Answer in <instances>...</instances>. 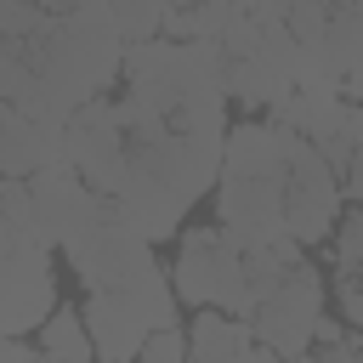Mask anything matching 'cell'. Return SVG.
<instances>
[{"label": "cell", "instance_id": "cell-18", "mask_svg": "<svg viewBox=\"0 0 363 363\" xmlns=\"http://www.w3.org/2000/svg\"><path fill=\"white\" fill-rule=\"evenodd\" d=\"M335 272H363V204H352L335 227Z\"/></svg>", "mask_w": 363, "mask_h": 363}, {"label": "cell", "instance_id": "cell-17", "mask_svg": "<svg viewBox=\"0 0 363 363\" xmlns=\"http://www.w3.org/2000/svg\"><path fill=\"white\" fill-rule=\"evenodd\" d=\"M164 17H170V0H113V23H119L125 45L159 40L164 34Z\"/></svg>", "mask_w": 363, "mask_h": 363}, {"label": "cell", "instance_id": "cell-8", "mask_svg": "<svg viewBox=\"0 0 363 363\" xmlns=\"http://www.w3.org/2000/svg\"><path fill=\"white\" fill-rule=\"evenodd\" d=\"M125 159H130V136H125L119 102H108V96L85 102V108L68 119V164H74L102 199H113V193H119V176H125Z\"/></svg>", "mask_w": 363, "mask_h": 363}, {"label": "cell", "instance_id": "cell-29", "mask_svg": "<svg viewBox=\"0 0 363 363\" xmlns=\"http://www.w3.org/2000/svg\"><path fill=\"white\" fill-rule=\"evenodd\" d=\"M352 6H357V11H363V0H352Z\"/></svg>", "mask_w": 363, "mask_h": 363}, {"label": "cell", "instance_id": "cell-5", "mask_svg": "<svg viewBox=\"0 0 363 363\" xmlns=\"http://www.w3.org/2000/svg\"><path fill=\"white\" fill-rule=\"evenodd\" d=\"M62 255L79 272L85 289H113V284H125V278L153 267V238L125 216V204L96 199L91 216L62 238Z\"/></svg>", "mask_w": 363, "mask_h": 363}, {"label": "cell", "instance_id": "cell-7", "mask_svg": "<svg viewBox=\"0 0 363 363\" xmlns=\"http://www.w3.org/2000/svg\"><path fill=\"white\" fill-rule=\"evenodd\" d=\"M340 216H346V176L323 159L318 142H306L295 153V164H289V210H284V221L306 250H318L323 238H335Z\"/></svg>", "mask_w": 363, "mask_h": 363}, {"label": "cell", "instance_id": "cell-26", "mask_svg": "<svg viewBox=\"0 0 363 363\" xmlns=\"http://www.w3.org/2000/svg\"><path fill=\"white\" fill-rule=\"evenodd\" d=\"M28 6H40V11H74L79 0H28Z\"/></svg>", "mask_w": 363, "mask_h": 363}, {"label": "cell", "instance_id": "cell-22", "mask_svg": "<svg viewBox=\"0 0 363 363\" xmlns=\"http://www.w3.org/2000/svg\"><path fill=\"white\" fill-rule=\"evenodd\" d=\"M0 363H40V346H28L23 335H6V346H0Z\"/></svg>", "mask_w": 363, "mask_h": 363}, {"label": "cell", "instance_id": "cell-16", "mask_svg": "<svg viewBox=\"0 0 363 363\" xmlns=\"http://www.w3.org/2000/svg\"><path fill=\"white\" fill-rule=\"evenodd\" d=\"M318 147H323V159L346 176V164L357 159V147H363V102H346L340 113H335V125L318 136Z\"/></svg>", "mask_w": 363, "mask_h": 363}, {"label": "cell", "instance_id": "cell-6", "mask_svg": "<svg viewBox=\"0 0 363 363\" xmlns=\"http://www.w3.org/2000/svg\"><path fill=\"white\" fill-rule=\"evenodd\" d=\"M323 301H329V289H323V278H318V267L306 261V267H295L289 272V284L284 289H272L261 306H255V340H267L284 363H301L306 352H312V340H318V318H323Z\"/></svg>", "mask_w": 363, "mask_h": 363}, {"label": "cell", "instance_id": "cell-10", "mask_svg": "<svg viewBox=\"0 0 363 363\" xmlns=\"http://www.w3.org/2000/svg\"><path fill=\"white\" fill-rule=\"evenodd\" d=\"M28 199H34V227H40V238L62 250V238L91 216V204H96L102 193H96L74 164H45V170L28 176Z\"/></svg>", "mask_w": 363, "mask_h": 363}, {"label": "cell", "instance_id": "cell-1", "mask_svg": "<svg viewBox=\"0 0 363 363\" xmlns=\"http://www.w3.org/2000/svg\"><path fill=\"white\" fill-rule=\"evenodd\" d=\"M125 79V34L113 0H79L74 11H45L28 34L0 40V102L34 119H74L85 102Z\"/></svg>", "mask_w": 363, "mask_h": 363}, {"label": "cell", "instance_id": "cell-11", "mask_svg": "<svg viewBox=\"0 0 363 363\" xmlns=\"http://www.w3.org/2000/svg\"><path fill=\"white\" fill-rule=\"evenodd\" d=\"M45 164H68V119H34V113L0 102V170L34 176Z\"/></svg>", "mask_w": 363, "mask_h": 363}, {"label": "cell", "instance_id": "cell-9", "mask_svg": "<svg viewBox=\"0 0 363 363\" xmlns=\"http://www.w3.org/2000/svg\"><path fill=\"white\" fill-rule=\"evenodd\" d=\"M289 170H250V176H221L216 182V221L221 227H261V233H289Z\"/></svg>", "mask_w": 363, "mask_h": 363}, {"label": "cell", "instance_id": "cell-14", "mask_svg": "<svg viewBox=\"0 0 363 363\" xmlns=\"http://www.w3.org/2000/svg\"><path fill=\"white\" fill-rule=\"evenodd\" d=\"M323 74L329 79H346L357 62H363V11L352 0H335L329 6V28H323V45H312Z\"/></svg>", "mask_w": 363, "mask_h": 363}, {"label": "cell", "instance_id": "cell-20", "mask_svg": "<svg viewBox=\"0 0 363 363\" xmlns=\"http://www.w3.org/2000/svg\"><path fill=\"white\" fill-rule=\"evenodd\" d=\"M340 318L363 329V272H340Z\"/></svg>", "mask_w": 363, "mask_h": 363}, {"label": "cell", "instance_id": "cell-28", "mask_svg": "<svg viewBox=\"0 0 363 363\" xmlns=\"http://www.w3.org/2000/svg\"><path fill=\"white\" fill-rule=\"evenodd\" d=\"M102 363H136V357H102Z\"/></svg>", "mask_w": 363, "mask_h": 363}, {"label": "cell", "instance_id": "cell-13", "mask_svg": "<svg viewBox=\"0 0 363 363\" xmlns=\"http://www.w3.org/2000/svg\"><path fill=\"white\" fill-rule=\"evenodd\" d=\"M250 340H255V323H250V318H233V312H221V306H199V318H193V329H187L193 363H233Z\"/></svg>", "mask_w": 363, "mask_h": 363}, {"label": "cell", "instance_id": "cell-4", "mask_svg": "<svg viewBox=\"0 0 363 363\" xmlns=\"http://www.w3.org/2000/svg\"><path fill=\"white\" fill-rule=\"evenodd\" d=\"M170 278H176V295L187 306H221L233 318H255V306H261L255 289H250L244 250L221 227H182Z\"/></svg>", "mask_w": 363, "mask_h": 363}, {"label": "cell", "instance_id": "cell-25", "mask_svg": "<svg viewBox=\"0 0 363 363\" xmlns=\"http://www.w3.org/2000/svg\"><path fill=\"white\" fill-rule=\"evenodd\" d=\"M340 96H346V102H363V62H357V68L340 79Z\"/></svg>", "mask_w": 363, "mask_h": 363}, {"label": "cell", "instance_id": "cell-24", "mask_svg": "<svg viewBox=\"0 0 363 363\" xmlns=\"http://www.w3.org/2000/svg\"><path fill=\"white\" fill-rule=\"evenodd\" d=\"M346 199H352V204H363V147H357V159L346 164Z\"/></svg>", "mask_w": 363, "mask_h": 363}, {"label": "cell", "instance_id": "cell-21", "mask_svg": "<svg viewBox=\"0 0 363 363\" xmlns=\"http://www.w3.org/2000/svg\"><path fill=\"white\" fill-rule=\"evenodd\" d=\"M164 34H170V40H199V11H193V6H170Z\"/></svg>", "mask_w": 363, "mask_h": 363}, {"label": "cell", "instance_id": "cell-19", "mask_svg": "<svg viewBox=\"0 0 363 363\" xmlns=\"http://www.w3.org/2000/svg\"><path fill=\"white\" fill-rule=\"evenodd\" d=\"M136 363H193V346H187L182 323H170V329H153V335L142 340Z\"/></svg>", "mask_w": 363, "mask_h": 363}, {"label": "cell", "instance_id": "cell-23", "mask_svg": "<svg viewBox=\"0 0 363 363\" xmlns=\"http://www.w3.org/2000/svg\"><path fill=\"white\" fill-rule=\"evenodd\" d=\"M233 363H284V357H278V352H272L267 340H250V346H244V352H238Z\"/></svg>", "mask_w": 363, "mask_h": 363}, {"label": "cell", "instance_id": "cell-3", "mask_svg": "<svg viewBox=\"0 0 363 363\" xmlns=\"http://www.w3.org/2000/svg\"><path fill=\"white\" fill-rule=\"evenodd\" d=\"M176 318H182V295H176L170 267H159V261L113 289H91V301H85L96 357H136L142 340L153 329H170Z\"/></svg>", "mask_w": 363, "mask_h": 363}, {"label": "cell", "instance_id": "cell-27", "mask_svg": "<svg viewBox=\"0 0 363 363\" xmlns=\"http://www.w3.org/2000/svg\"><path fill=\"white\" fill-rule=\"evenodd\" d=\"M170 6H204V0H170Z\"/></svg>", "mask_w": 363, "mask_h": 363}, {"label": "cell", "instance_id": "cell-2", "mask_svg": "<svg viewBox=\"0 0 363 363\" xmlns=\"http://www.w3.org/2000/svg\"><path fill=\"white\" fill-rule=\"evenodd\" d=\"M51 312H57L51 244L34 227L28 176H6L0 182V329L28 340Z\"/></svg>", "mask_w": 363, "mask_h": 363}, {"label": "cell", "instance_id": "cell-15", "mask_svg": "<svg viewBox=\"0 0 363 363\" xmlns=\"http://www.w3.org/2000/svg\"><path fill=\"white\" fill-rule=\"evenodd\" d=\"M40 352H51V357H62V363H91L96 340H91V323H85V312H74V306H57V312L40 323Z\"/></svg>", "mask_w": 363, "mask_h": 363}, {"label": "cell", "instance_id": "cell-12", "mask_svg": "<svg viewBox=\"0 0 363 363\" xmlns=\"http://www.w3.org/2000/svg\"><path fill=\"white\" fill-rule=\"evenodd\" d=\"M340 108H346L340 79H306V85H289V91L267 108V119H272V125H289V130H301V136L318 142V136L335 125Z\"/></svg>", "mask_w": 363, "mask_h": 363}]
</instances>
